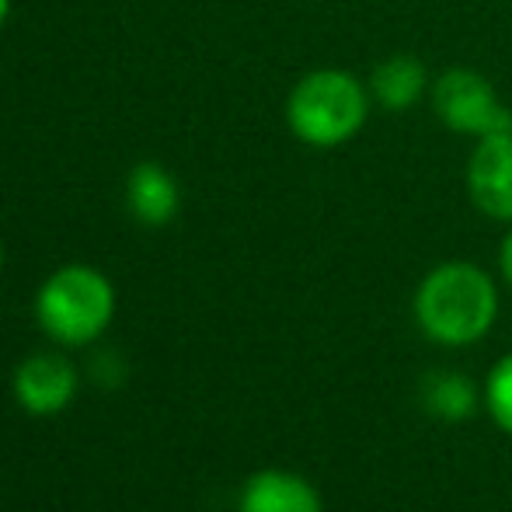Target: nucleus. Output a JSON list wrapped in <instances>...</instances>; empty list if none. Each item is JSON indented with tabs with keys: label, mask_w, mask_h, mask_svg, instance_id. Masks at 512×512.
I'll use <instances>...</instances> for the list:
<instances>
[{
	"label": "nucleus",
	"mask_w": 512,
	"mask_h": 512,
	"mask_svg": "<svg viewBox=\"0 0 512 512\" xmlns=\"http://www.w3.org/2000/svg\"><path fill=\"white\" fill-rule=\"evenodd\" d=\"M499 293L488 272L471 262H446L422 279L415 293V321L443 345H471L495 324Z\"/></svg>",
	"instance_id": "nucleus-1"
},
{
	"label": "nucleus",
	"mask_w": 512,
	"mask_h": 512,
	"mask_svg": "<svg viewBox=\"0 0 512 512\" xmlns=\"http://www.w3.org/2000/svg\"><path fill=\"white\" fill-rule=\"evenodd\" d=\"M370 119V91L349 70H310L286 98V122L307 147L331 150L349 143Z\"/></svg>",
	"instance_id": "nucleus-2"
},
{
	"label": "nucleus",
	"mask_w": 512,
	"mask_h": 512,
	"mask_svg": "<svg viewBox=\"0 0 512 512\" xmlns=\"http://www.w3.org/2000/svg\"><path fill=\"white\" fill-rule=\"evenodd\" d=\"M42 331L60 345H88L115 317V290L105 272L91 265H63L42 283L35 297Z\"/></svg>",
	"instance_id": "nucleus-3"
},
{
	"label": "nucleus",
	"mask_w": 512,
	"mask_h": 512,
	"mask_svg": "<svg viewBox=\"0 0 512 512\" xmlns=\"http://www.w3.org/2000/svg\"><path fill=\"white\" fill-rule=\"evenodd\" d=\"M432 108H436L439 122L453 133L478 136V140L495 133H512V108L499 102L492 81L481 77L478 70H443L439 81L432 84Z\"/></svg>",
	"instance_id": "nucleus-4"
},
{
	"label": "nucleus",
	"mask_w": 512,
	"mask_h": 512,
	"mask_svg": "<svg viewBox=\"0 0 512 512\" xmlns=\"http://www.w3.org/2000/svg\"><path fill=\"white\" fill-rule=\"evenodd\" d=\"M14 398L28 415H60L77 398V370L60 352H35L14 370Z\"/></svg>",
	"instance_id": "nucleus-5"
},
{
	"label": "nucleus",
	"mask_w": 512,
	"mask_h": 512,
	"mask_svg": "<svg viewBox=\"0 0 512 512\" xmlns=\"http://www.w3.org/2000/svg\"><path fill=\"white\" fill-rule=\"evenodd\" d=\"M471 203L492 220H512V133L481 136L467 161Z\"/></svg>",
	"instance_id": "nucleus-6"
},
{
	"label": "nucleus",
	"mask_w": 512,
	"mask_h": 512,
	"mask_svg": "<svg viewBox=\"0 0 512 512\" xmlns=\"http://www.w3.org/2000/svg\"><path fill=\"white\" fill-rule=\"evenodd\" d=\"M126 206L147 227H164V223L175 220L178 206H182V192L178 182L164 164L143 161L129 171L126 178Z\"/></svg>",
	"instance_id": "nucleus-7"
},
{
	"label": "nucleus",
	"mask_w": 512,
	"mask_h": 512,
	"mask_svg": "<svg viewBox=\"0 0 512 512\" xmlns=\"http://www.w3.org/2000/svg\"><path fill=\"white\" fill-rule=\"evenodd\" d=\"M241 512H321V495L300 474L258 471L241 488Z\"/></svg>",
	"instance_id": "nucleus-8"
},
{
	"label": "nucleus",
	"mask_w": 512,
	"mask_h": 512,
	"mask_svg": "<svg viewBox=\"0 0 512 512\" xmlns=\"http://www.w3.org/2000/svg\"><path fill=\"white\" fill-rule=\"evenodd\" d=\"M429 88V70L415 53H391L373 67L370 95L387 112H408L425 98Z\"/></svg>",
	"instance_id": "nucleus-9"
},
{
	"label": "nucleus",
	"mask_w": 512,
	"mask_h": 512,
	"mask_svg": "<svg viewBox=\"0 0 512 512\" xmlns=\"http://www.w3.org/2000/svg\"><path fill=\"white\" fill-rule=\"evenodd\" d=\"M425 405H429L432 415L460 422L478 405V391H474V384L464 373H436L425 384Z\"/></svg>",
	"instance_id": "nucleus-10"
},
{
	"label": "nucleus",
	"mask_w": 512,
	"mask_h": 512,
	"mask_svg": "<svg viewBox=\"0 0 512 512\" xmlns=\"http://www.w3.org/2000/svg\"><path fill=\"white\" fill-rule=\"evenodd\" d=\"M485 401H488V411H492L495 422L512 436V356L499 359L495 370L488 373Z\"/></svg>",
	"instance_id": "nucleus-11"
},
{
	"label": "nucleus",
	"mask_w": 512,
	"mask_h": 512,
	"mask_svg": "<svg viewBox=\"0 0 512 512\" xmlns=\"http://www.w3.org/2000/svg\"><path fill=\"white\" fill-rule=\"evenodd\" d=\"M499 265H502V276L512 286V230L502 237V248H499Z\"/></svg>",
	"instance_id": "nucleus-12"
},
{
	"label": "nucleus",
	"mask_w": 512,
	"mask_h": 512,
	"mask_svg": "<svg viewBox=\"0 0 512 512\" xmlns=\"http://www.w3.org/2000/svg\"><path fill=\"white\" fill-rule=\"evenodd\" d=\"M7 14H11V0H0V28H4Z\"/></svg>",
	"instance_id": "nucleus-13"
},
{
	"label": "nucleus",
	"mask_w": 512,
	"mask_h": 512,
	"mask_svg": "<svg viewBox=\"0 0 512 512\" xmlns=\"http://www.w3.org/2000/svg\"><path fill=\"white\" fill-rule=\"evenodd\" d=\"M0 269H4V241H0Z\"/></svg>",
	"instance_id": "nucleus-14"
}]
</instances>
